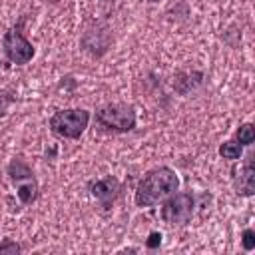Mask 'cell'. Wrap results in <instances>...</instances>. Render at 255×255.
Segmentation results:
<instances>
[{
  "instance_id": "obj_14",
  "label": "cell",
  "mask_w": 255,
  "mask_h": 255,
  "mask_svg": "<svg viewBox=\"0 0 255 255\" xmlns=\"http://www.w3.org/2000/svg\"><path fill=\"white\" fill-rule=\"evenodd\" d=\"M102 2H114V0H102Z\"/></svg>"
},
{
  "instance_id": "obj_10",
  "label": "cell",
  "mask_w": 255,
  "mask_h": 255,
  "mask_svg": "<svg viewBox=\"0 0 255 255\" xmlns=\"http://www.w3.org/2000/svg\"><path fill=\"white\" fill-rule=\"evenodd\" d=\"M235 137H237V141H239L241 145H251V143H253V139H255L253 124H243V126H239V129H237Z\"/></svg>"
},
{
  "instance_id": "obj_1",
  "label": "cell",
  "mask_w": 255,
  "mask_h": 255,
  "mask_svg": "<svg viewBox=\"0 0 255 255\" xmlns=\"http://www.w3.org/2000/svg\"><path fill=\"white\" fill-rule=\"evenodd\" d=\"M177 187H179V177L171 167L167 165L155 167L139 179L135 187V203L139 207H151L163 201L165 197H169L171 193H175Z\"/></svg>"
},
{
  "instance_id": "obj_13",
  "label": "cell",
  "mask_w": 255,
  "mask_h": 255,
  "mask_svg": "<svg viewBox=\"0 0 255 255\" xmlns=\"http://www.w3.org/2000/svg\"><path fill=\"white\" fill-rule=\"evenodd\" d=\"M161 243V233H157V231H153L151 235H149V239H147V247H157Z\"/></svg>"
},
{
  "instance_id": "obj_5",
  "label": "cell",
  "mask_w": 255,
  "mask_h": 255,
  "mask_svg": "<svg viewBox=\"0 0 255 255\" xmlns=\"http://www.w3.org/2000/svg\"><path fill=\"white\" fill-rule=\"evenodd\" d=\"M195 199L191 193H171L161 207V219L167 225H185L193 215Z\"/></svg>"
},
{
  "instance_id": "obj_2",
  "label": "cell",
  "mask_w": 255,
  "mask_h": 255,
  "mask_svg": "<svg viewBox=\"0 0 255 255\" xmlns=\"http://www.w3.org/2000/svg\"><path fill=\"white\" fill-rule=\"evenodd\" d=\"M90 122V112L82 108H72V110H60L50 118V129L66 139H78Z\"/></svg>"
},
{
  "instance_id": "obj_6",
  "label": "cell",
  "mask_w": 255,
  "mask_h": 255,
  "mask_svg": "<svg viewBox=\"0 0 255 255\" xmlns=\"http://www.w3.org/2000/svg\"><path fill=\"white\" fill-rule=\"evenodd\" d=\"M2 48L6 52V58L14 64H26L34 58V46L22 36L20 30L12 28L2 38Z\"/></svg>"
},
{
  "instance_id": "obj_12",
  "label": "cell",
  "mask_w": 255,
  "mask_h": 255,
  "mask_svg": "<svg viewBox=\"0 0 255 255\" xmlns=\"http://www.w3.org/2000/svg\"><path fill=\"white\" fill-rule=\"evenodd\" d=\"M0 253H20V245L10 239H4V243H0Z\"/></svg>"
},
{
  "instance_id": "obj_8",
  "label": "cell",
  "mask_w": 255,
  "mask_h": 255,
  "mask_svg": "<svg viewBox=\"0 0 255 255\" xmlns=\"http://www.w3.org/2000/svg\"><path fill=\"white\" fill-rule=\"evenodd\" d=\"M233 173H239L235 175V187H237V193L241 195H253L255 191V169H253V155L247 157V161L237 169H233Z\"/></svg>"
},
{
  "instance_id": "obj_11",
  "label": "cell",
  "mask_w": 255,
  "mask_h": 255,
  "mask_svg": "<svg viewBox=\"0 0 255 255\" xmlns=\"http://www.w3.org/2000/svg\"><path fill=\"white\" fill-rule=\"evenodd\" d=\"M241 239H243V249H245V251L255 249V231H253V229H245V231L241 233Z\"/></svg>"
},
{
  "instance_id": "obj_4",
  "label": "cell",
  "mask_w": 255,
  "mask_h": 255,
  "mask_svg": "<svg viewBox=\"0 0 255 255\" xmlns=\"http://www.w3.org/2000/svg\"><path fill=\"white\" fill-rule=\"evenodd\" d=\"M8 175H10L12 183L16 185L18 199L24 205L32 203L38 195V183H36V177H34V171L30 169V165L26 161H22L20 157H16L8 165Z\"/></svg>"
},
{
  "instance_id": "obj_9",
  "label": "cell",
  "mask_w": 255,
  "mask_h": 255,
  "mask_svg": "<svg viewBox=\"0 0 255 255\" xmlns=\"http://www.w3.org/2000/svg\"><path fill=\"white\" fill-rule=\"evenodd\" d=\"M241 153H243V147L237 139H229V141L219 145V155L225 157V159H239Z\"/></svg>"
},
{
  "instance_id": "obj_15",
  "label": "cell",
  "mask_w": 255,
  "mask_h": 255,
  "mask_svg": "<svg viewBox=\"0 0 255 255\" xmlns=\"http://www.w3.org/2000/svg\"><path fill=\"white\" fill-rule=\"evenodd\" d=\"M151 2H159V0H151Z\"/></svg>"
},
{
  "instance_id": "obj_7",
  "label": "cell",
  "mask_w": 255,
  "mask_h": 255,
  "mask_svg": "<svg viewBox=\"0 0 255 255\" xmlns=\"http://www.w3.org/2000/svg\"><path fill=\"white\" fill-rule=\"evenodd\" d=\"M90 191H92V195L104 205V207H110L114 201H116V197L120 195V191H122V185H120V181L116 179V177H104V179H98V181H94L92 185H90Z\"/></svg>"
},
{
  "instance_id": "obj_3",
  "label": "cell",
  "mask_w": 255,
  "mask_h": 255,
  "mask_svg": "<svg viewBox=\"0 0 255 255\" xmlns=\"http://www.w3.org/2000/svg\"><path fill=\"white\" fill-rule=\"evenodd\" d=\"M96 124L110 131H131L135 128V112L124 104H108L96 112Z\"/></svg>"
}]
</instances>
